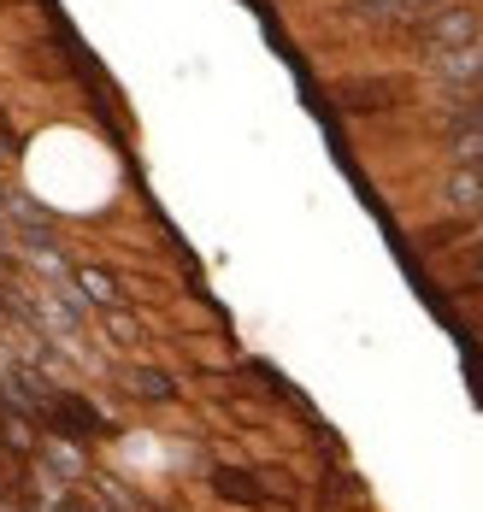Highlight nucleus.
<instances>
[{
    "instance_id": "f257e3e1",
    "label": "nucleus",
    "mask_w": 483,
    "mask_h": 512,
    "mask_svg": "<svg viewBox=\"0 0 483 512\" xmlns=\"http://www.w3.org/2000/svg\"><path fill=\"white\" fill-rule=\"evenodd\" d=\"M478 36H483V0H442L407 42H413V59L425 65V59H436V53H448V48H466Z\"/></svg>"
},
{
    "instance_id": "f03ea898",
    "label": "nucleus",
    "mask_w": 483,
    "mask_h": 512,
    "mask_svg": "<svg viewBox=\"0 0 483 512\" xmlns=\"http://www.w3.org/2000/svg\"><path fill=\"white\" fill-rule=\"evenodd\" d=\"M213 495L230 501V507H289V483L283 477H266V471H248V465H218L213 471Z\"/></svg>"
},
{
    "instance_id": "7ed1b4c3",
    "label": "nucleus",
    "mask_w": 483,
    "mask_h": 512,
    "mask_svg": "<svg viewBox=\"0 0 483 512\" xmlns=\"http://www.w3.org/2000/svg\"><path fill=\"white\" fill-rule=\"evenodd\" d=\"M401 95H407L401 77H348V83L330 89V106L348 112V118H377V112H395Z\"/></svg>"
},
{
    "instance_id": "20e7f679",
    "label": "nucleus",
    "mask_w": 483,
    "mask_h": 512,
    "mask_svg": "<svg viewBox=\"0 0 483 512\" xmlns=\"http://www.w3.org/2000/svg\"><path fill=\"white\" fill-rule=\"evenodd\" d=\"M442 148L454 165H483V101H460L442 112Z\"/></svg>"
},
{
    "instance_id": "39448f33",
    "label": "nucleus",
    "mask_w": 483,
    "mask_h": 512,
    "mask_svg": "<svg viewBox=\"0 0 483 512\" xmlns=\"http://www.w3.org/2000/svg\"><path fill=\"white\" fill-rule=\"evenodd\" d=\"M42 424L54 430V436H107V418L89 407L83 395H48V407H42Z\"/></svg>"
},
{
    "instance_id": "423d86ee",
    "label": "nucleus",
    "mask_w": 483,
    "mask_h": 512,
    "mask_svg": "<svg viewBox=\"0 0 483 512\" xmlns=\"http://www.w3.org/2000/svg\"><path fill=\"white\" fill-rule=\"evenodd\" d=\"M425 71H430V89H460V83L483 77V36L466 42V48H448L436 59H425Z\"/></svg>"
},
{
    "instance_id": "0eeeda50",
    "label": "nucleus",
    "mask_w": 483,
    "mask_h": 512,
    "mask_svg": "<svg viewBox=\"0 0 483 512\" xmlns=\"http://www.w3.org/2000/svg\"><path fill=\"white\" fill-rule=\"evenodd\" d=\"M442 206L454 218H478L483 212V165H454L442 183Z\"/></svg>"
},
{
    "instance_id": "6e6552de",
    "label": "nucleus",
    "mask_w": 483,
    "mask_h": 512,
    "mask_svg": "<svg viewBox=\"0 0 483 512\" xmlns=\"http://www.w3.org/2000/svg\"><path fill=\"white\" fill-rule=\"evenodd\" d=\"M130 395H142V401H171L177 383H171L165 371H148V365H142V371H130Z\"/></svg>"
},
{
    "instance_id": "1a4fd4ad",
    "label": "nucleus",
    "mask_w": 483,
    "mask_h": 512,
    "mask_svg": "<svg viewBox=\"0 0 483 512\" xmlns=\"http://www.w3.org/2000/svg\"><path fill=\"white\" fill-rule=\"evenodd\" d=\"M454 289H460V295H483V242H472V248H466L460 271H454Z\"/></svg>"
},
{
    "instance_id": "9d476101",
    "label": "nucleus",
    "mask_w": 483,
    "mask_h": 512,
    "mask_svg": "<svg viewBox=\"0 0 483 512\" xmlns=\"http://www.w3.org/2000/svg\"><path fill=\"white\" fill-rule=\"evenodd\" d=\"M83 295H89V301H101L107 312H118V289H112L107 271H83Z\"/></svg>"
}]
</instances>
